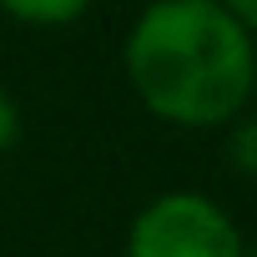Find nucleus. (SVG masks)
<instances>
[{
	"mask_svg": "<svg viewBox=\"0 0 257 257\" xmlns=\"http://www.w3.org/2000/svg\"><path fill=\"white\" fill-rule=\"evenodd\" d=\"M242 257H257V247H242Z\"/></svg>",
	"mask_w": 257,
	"mask_h": 257,
	"instance_id": "nucleus-7",
	"label": "nucleus"
},
{
	"mask_svg": "<svg viewBox=\"0 0 257 257\" xmlns=\"http://www.w3.org/2000/svg\"><path fill=\"white\" fill-rule=\"evenodd\" d=\"M242 232L202 192L152 197L126 232V257H242Z\"/></svg>",
	"mask_w": 257,
	"mask_h": 257,
	"instance_id": "nucleus-2",
	"label": "nucleus"
},
{
	"mask_svg": "<svg viewBox=\"0 0 257 257\" xmlns=\"http://www.w3.org/2000/svg\"><path fill=\"white\" fill-rule=\"evenodd\" d=\"M252 101H257V76H252Z\"/></svg>",
	"mask_w": 257,
	"mask_h": 257,
	"instance_id": "nucleus-8",
	"label": "nucleus"
},
{
	"mask_svg": "<svg viewBox=\"0 0 257 257\" xmlns=\"http://www.w3.org/2000/svg\"><path fill=\"white\" fill-rule=\"evenodd\" d=\"M222 6H227V11H232V16L252 31V36H257V0H222Z\"/></svg>",
	"mask_w": 257,
	"mask_h": 257,
	"instance_id": "nucleus-6",
	"label": "nucleus"
},
{
	"mask_svg": "<svg viewBox=\"0 0 257 257\" xmlns=\"http://www.w3.org/2000/svg\"><path fill=\"white\" fill-rule=\"evenodd\" d=\"M0 11L21 26H71L91 11V0H0Z\"/></svg>",
	"mask_w": 257,
	"mask_h": 257,
	"instance_id": "nucleus-3",
	"label": "nucleus"
},
{
	"mask_svg": "<svg viewBox=\"0 0 257 257\" xmlns=\"http://www.w3.org/2000/svg\"><path fill=\"white\" fill-rule=\"evenodd\" d=\"M16 137H21V106H16V96L6 86H0V152H11Z\"/></svg>",
	"mask_w": 257,
	"mask_h": 257,
	"instance_id": "nucleus-5",
	"label": "nucleus"
},
{
	"mask_svg": "<svg viewBox=\"0 0 257 257\" xmlns=\"http://www.w3.org/2000/svg\"><path fill=\"white\" fill-rule=\"evenodd\" d=\"M227 126H232V121H227ZM227 157H232V167H237V172L257 177V121L232 126V147H227Z\"/></svg>",
	"mask_w": 257,
	"mask_h": 257,
	"instance_id": "nucleus-4",
	"label": "nucleus"
},
{
	"mask_svg": "<svg viewBox=\"0 0 257 257\" xmlns=\"http://www.w3.org/2000/svg\"><path fill=\"white\" fill-rule=\"evenodd\" d=\"M137 101L187 132H212L252 101L257 46L222 0H152L121 46Z\"/></svg>",
	"mask_w": 257,
	"mask_h": 257,
	"instance_id": "nucleus-1",
	"label": "nucleus"
}]
</instances>
